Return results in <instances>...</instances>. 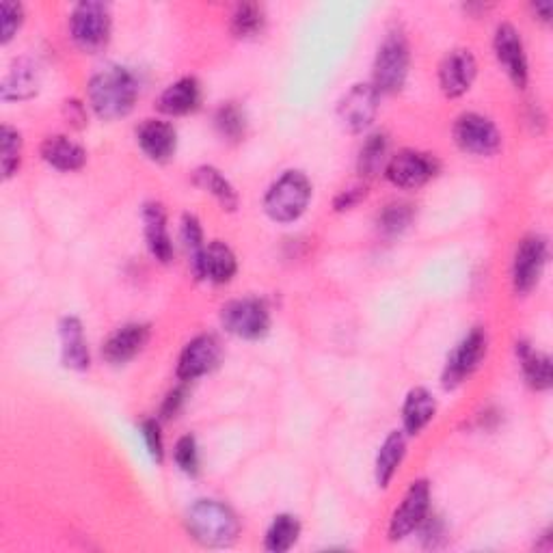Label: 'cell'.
I'll return each mask as SVG.
<instances>
[{
  "label": "cell",
  "mask_w": 553,
  "mask_h": 553,
  "mask_svg": "<svg viewBox=\"0 0 553 553\" xmlns=\"http://www.w3.org/2000/svg\"><path fill=\"white\" fill-rule=\"evenodd\" d=\"M0 16H3V37H0V42L9 44L24 22V9L20 3H9V0H5V3L0 5Z\"/></svg>",
  "instance_id": "36"
},
{
  "label": "cell",
  "mask_w": 553,
  "mask_h": 553,
  "mask_svg": "<svg viewBox=\"0 0 553 553\" xmlns=\"http://www.w3.org/2000/svg\"><path fill=\"white\" fill-rule=\"evenodd\" d=\"M264 26V9L255 3L238 5L232 16V33L236 37H253Z\"/></svg>",
  "instance_id": "32"
},
{
  "label": "cell",
  "mask_w": 553,
  "mask_h": 553,
  "mask_svg": "<svg viewBox=\"0 0 553 553\" xmlns=\"http://www.w3.org/2000/svg\"><path fill=\"white\" fill-rule=\"evenodd\" d=\"M193 182L201 188V191H206L214 199H217L225 210H236L238 208V195L234 191V186L229 184V180L219 169L199 167L193 175Z\"/></svg>",
  "instance_id": "26"
},
{
  "label": "cell",
  "mask_w": 553,
  "mask_h": 553,
  "mask_svg": "<svg viewBox=\"0 0 553 553\" xmlns=\"http://www.w3.org/2000/svg\"><path fill=\"white\" fill-rule=\"evenodd\" d=\"M409 44L402 31H389L374 61V89L379 93H396L409 74Z\"/></svg>",
  "instance_id": "4"
},
{
  "label": "cell",
  "mask_w": 553,
  "mask_h": 553,
  "mask_svg": "<svg viewBox=\"0 0 553 553\" xmlns=\"http://www.w3.org/2000/svg\"><path fill=\"white\" fill-rule=\"evenodd\" d=\"M184 396L186 394H184L182 387H175L173 391H169V396H167V400L163 404V415L171 417V415L178 413L180 407H182V402H184Z\"/></svg>",
  "instance_id": "39"
},
{
  "label": "cell",
  "mask_w": 553,
  "mask_h": 553,
  "mask_svg": "<svg viewBox=\"0 0 553 553\" xmlns=\"http://www.w3.org/2000/svg\"><path fill=\"white\" fill-rule=\"evenodd\" d=\"M182 240H184V247L188 251V262H191L193 275L197 279H201V264H204L206 245H204V232H201V225H199L197 217H193V214H184Z\"/></svg>",
  "instance_id": "30"
},
{
  "label": "cell",
  "mask_w": 553,
  "mask_h": 553,
  "mask_svg": "<svg viewBox=\"0 0 553 553\" xmlns=\"http://www.w3.org/2000/svg\"><path fill=\"white\" fill-rule=\"evenodd\" d=\"M87 96L93 113L111 121L126 117L134 109L139 87L126 67L109 65L89 80Z\"/></svg>",
  "instance_id": "1"
},
{
  "label": "cell",
  "mask_w": 553,
  "mask_h": 553,
  "mask_svg": "<svg viewBox=\"0 0 553 553\" xmlns=\"http://www.w3.org/2000/svg\"><path fill=\"white\" fill-rule=\"evenodd\" d=\"M186 525L195 541L206 547L232 545L240 532V523L232 508L214 502V499H199L197 504L188 508Z\"/></svg>",
  "instance_id": "2"
},
{
  "label": "cell",
  "mask_w": 553,
  "mask_h": 553,
  "mask_svg": "<svg viewBox=\"0 0 553 553\" xmlns=\"http://www.w3.org/2000/svg\"><path fill=\"white\" fill-rule=\"evenodd\" d=\"M173 458L178 467L188 476H197L199 474V450H197V441L195 437L186 435L178 443H175Z\"/></svg>",
  "instance_id": "35"
},
{
  "label": "cell",
  "mask_w": 553,
  "mask_h": 553,
  "mask_svg": "<svg viewBox=\"0 0 553 553\" xmlns=\"http://www.w3.org/2000/svg\"><path fill=\"white\" fill-rule=\"evenodd\" d=\"M42 158L59 171H78L87 163V152L72 139L57 134V137H48L42 143Z\"/></svg>",
  "instance_id": "22"
},
{
  "label": "cell",
  "mask_w": 553,
  "mask_h": 553,
  "mask_svg": "<svg viewBox=\"0 0 553 553\" xmlns=\"http://www.w3.org/2000/svg\"><path fill=\"white\" fill-rule=\"evenodd\" d=\"M495 55L502 63L506 74L512 78L517 87H525L528 83V57L517 29L512 24H499L495 31Z\"/></svg>",
  "instance_id": "15"
},
{
  "label": "cell",
  "mask_w": 553,
  "mask_h": 553,
  "mask_svg": "<svg viewBox=\"0 0 553 553\" xmlns=\"http://www.w3.org/2000/svg\"><path fill=\"white\" fill-rule=\"evenodd\" d=\"M385 158H387V137L383 132H374L366 139V143L361 145L357 169L363 178H374V175H379L381 169L385 167Z\"/></svg>",
  "instance_id": "28"
},
{
  "label": "cell",
  "mask_w": 553,
  "mask_h": 553,
  "mask_svg": "<svg viewBox=\"0 0 553 553\" xmlns=\"http://www.w3.org/2000/svg\"><path fill=\"white\" fill-rule=\"evenodd\" d=\"M404 452H407V439L400 433V430H394L379 450V456H376V482L379 487H389L391 478L396 476V471L402 463Z\"/></svg>",
  "instance_id": "25"
},
{
  "label": "cell",
  "mask_w": 553,
  "mask_h": 553,
  "mask_svg": "<svg viewBox=\"0 0 553 553\" xmlns=\"http://www.w3.org/2000/svg\"><path fill=\"white\" fill-rule=\"evenodd\" d=\"M61 355L63 363L72 370H87L91 357L85 340L83 322L74 316H67L61 320Z\"/></svg>",
  "instance_id": "20"
},
{
  "label": "cell",
  "mask_w": 553,
  "mask_h": 553,
  "mask_svg": "<svg viewBox=\"0 0 553 553\" xmlns=\"http://www.w3.org/2000/svg\"><path fill=\"white\" fill-rule=\"evenodd\" d=\"M65 113H67V119L72 121V124L76 128H83L85 121H87V113H85V106L72 100V102H65Z\"/></svg>",
  "instance_id": "40"
},
{
  "label": "cell",
  "mask_w": 553,
  "mask_h": 553,
  "mask_svg": "<svg viewBox=\"0 0 553 553\" xmlns=\"http://www.w3.org/2000/svg\"><path fill=\"white\" fill-rule=\"evenodd\" d=\"M143 223H145L147 247H150L152 255L158 262L167 264L173 258V245H171V238L167 232L165 208L156 204V201H152V204H145Z\"/></svg>",
  "instance_id": "19"
},
{
  "label": "cell",
  "mask_w": 553,
  "mask_h": 553,
  "mask_svg": "<svg viewBox=\"0 0 553 553\" xmlns=\"http://www.w3.org/2000/svg\"><path fill=\"white\" fill-rule=\"evenodd\" d=\"M337 113H340L342 124L350 132H363L379 113V91L374 89V85L350 87L340 100Z\"/></svg>",
  "instance_id": "11"
},
{
  "label": "cell",
  "mask_w": 553,
  "mask_h": 553,
  "mask_svg": "<svg viewBox=\"0 0 553 553\" xmlns=\"http://www.w3.org/2000/svg\"><path fill=\"white\" fill-rule=\"evenodd\" d=\"M363 197H366V188H363V186H353V188H348V191L337 195L335 208L337 210H348V208H353L355 204H359V201Z\"/></svg>",
  "instance_id": "38"
},
{
  "label": "cell",
  "mask_w": 553,
  "mask_h": 553,
  "mask_svg": "<svg viewBox=\"0 0 553 553\" xmlns=\"http://www.w3.org/2000/svg\"><path fill=\"white\" fill-rule=\"evenodd\" d=\"M39 80V67L31 59H18L0 85V96L5 102L29 100L39 91Z\"/></svg>",
  "instance_id": "18"
},
{
  "label": "cell",
  "mask_w": 553,
  "mask_h": 553,
  "mask_svg": "<svg viewBox=\"0 0 553 553\" xmlns=\"http://www.w3.org/2000/svg\"><path fill=\"white\" fill-rule=\"evenodd\" d=\"M454 141L467 154L493 156L502 147V134L491 119L478 113H465L454 124Z\"/></svg>",
  "instance_id": "7"
},
{
  "label": "cell",
  "mask_w": 553,
  "mask_h": 553,
  "mask_svg": "<svg viewBox=\"0 0 553 553\" xmlns=\"http://www.w3.org/2000/svg\"><path fill=\"white\" fill-rule=\"evenodd\" d=\"M547 264V240L538 234L525 236L515 253L512 264V283L519 294H528L543 275Z\"/></svg>",
  "instance_id": "8"
},
{
  "label": "cell",
  "mask_w": 553,
  "mask_h": 553,
  "mask_svg": "<svg viewBox=\"0 0 553 553\" xmlns=\"http://www.w3.org/2000/svg\"><path fill=\"white\" fill-rule=\"evenodd\" d=\"M312 199V184L301 171H286L268 188L264 210L277 223H290L301 217Z\"/></svg>",
  "instance_id": "3"
},
{
  "label": "cell",
  "mask_w": 553,
  "mask_h": 553,
  "mask_svg": "<svg viewBox=\"0 0 553 553\" xmlns=\"http://www.w3.org/2000/svg\"><path fill=\"white\" fill-rule=\"evenodd\" d=\"M141 435L145 439V445H147V450H150L152 458L154 461H163V435H160V426L156 420H145L141 424Z\"/></svg>",
  "instance_id": "37"
},
{
  "label": "cell",
  "mask_w": 553,
  "mask_h": 553,
  "mask_svg": "<svg viewBox=\"0 0 553 553\" xmlns=\"http://www.w3.org/2000/svg\"><path fill=\"white\" fill-rule=\"evenodd\" d=\"M517 355L525 372V379L534 389H549L551 387V361L547 355L538 353L530 344H517Z\"/></svg>",
  "instance_id": "27"
},
{
  "label": "cell",
  "mask_w": 553,
  "mask_h": 553,
  "mask_svg": "<svg viewBox=\"0 0 553 553\" xmlns=\"http://www.w3.org/2000/svg\"><path fill=\"white\" fill-rule=\"evenodd\" d=\"M70 35L74 44L89 52V55H96L102 48H106L111 39V9L104 3H80L74 7L72 18H70Z\"/></svg>",
  "instance_id": "5"
},
{
  "label": "cell",
  "mask_w": 553,
  "mask_h": 553,
  "mask_svg": "<svg viewBox=\"0 0 553 553\" xmlns=\"http://www.w3.org/2000/svg\"><path fill=\"white\" fill-rule=\"evenodd\" d=\"M435 411H437V402L428 389L424 387L411 389L402 407L404 430H407L409 435L422 433V430L428 426V422L435 417Z\"/></svg>",
  "instance_id": "23"
},
{
  "label": "cell",
  "mask_w": 553,
  "mask_h": 553,
  "mask_svg": "<svg viewBox=\"0 0 553 553\" xmlns=\"http://www.w3.org/2000/svg\"><path fill=\"white\" fill-rule=\"evenodd\" d=\"M137 141L141 150L150 156L156 163H165L175 154V145H178V134L175 128L167 121L160 119H145L137 128Z\"/></svg>",
  "instance_id": "17"
},
{
  "label": "cell",
  "mask_w": 553,
  "mask_h": 553,
  "mask_svg": "<svg viewBox=\"0 0 553 553\" xmlns=\"http://www.w3.org/2000/svg\"><path fill=\"white\" fill-rule=\"evenodd\" d=\"M534 11L541 13V20H549L551 18V3H536L534 5Z\"/></svg>",
  "instance_id": "41"
},
{
  "label": "cell",
  "mask_w": 553,
  "mask_h": 553,
  "mask_svg": "<svg viewBox=\"0 0 553 553\" xmlns=\"http://www.w3.org/2000/svg\"><path fill=\"white\" fill-rule=\"evenodd\" d=\"M221 344L214 335H197L186 344L178 363V376L182 381H195L219 366Z\"/></svg>",
  "instance_id": "13"
},
{
  "label": "cell",
  "mask_w": 553,
  "mask_h": 553,
  "mask_svg": "<svg viewBox=\"0 0 553 553\" xmlns=\"http://www.w3.org/2000/svg\"><path fill=\"white\" fill-rule=\"evenodd\" d=\"M411 221H413V206L404 204V201H398V204H389L381 212L379 227L387 236H398L411 225Z\"/></svg>",
  "instance_id": "33"
},
{
  "label": "cell",
  "mask_w": 553,
  "mask_h": 553,
  "mask_svg": "<svg viewBox=\"0 0 553 553\" xmlns=\"http://www.w3.org/2000/svg\"><path fill=\"white\" fill-rule=\"evenodd\" d=\"M221 322L227 333L242 340H258L271 327V314L260 299H238L223 307Z\"/></svg>",
  "instance_id": "6"
},
{
  "label": "cell",
  "mask_w": 553,
  "mask_h": 553,
  "mask_svg": "<svg viewBox=\"0 0 553 553\" xmlns=\"http://www.w3.org/2000/svg\"><path fill=\"white\" fill-rule=\"evenodd\" d=\"M301 536V523L292 515H279L266 532V549L273 553L288 551Z\"/></svg>",
  "instance_id": "29"
},
{
  "label": "cell",
  "mask_w": 553,
  "mask_h": 553,
  "mask_svg": "<svg viewBox=\"0 0 553 553\" xmlns=\"http://www.w3.org/2000/svg\"><path fill=\"white\" fill-rule=\"evenodd\" d=\"M487 344H489L487 331L476 327L461 344L456 346V350L450 355L448 363H445V370H443V387L445 389H454L456 385H461L467 376L480 366L482 357L487 355Z\"/></svg>",
  "instance_id": "9"
},
{
  "label": "cell",
  "mask_w": 553,
  "mask_h": 553,
  "mask_svg": "<svg viewBox=\"0 0 553 553\" xmlns=\"http://www.w3.org/2000/svg\"><path fill=\"white\" fill-rule=\"evenodd\" d=\"M147 342H150V327L132 322V325L117 329L109 340H106L102 355L106 361L113 363V366H121V363H128L130 359L137 357Z\"/></svg>",
  "instance_id": "16"
},
{
  "label": "cell",
  "mask_w": 553,
  "mask_h": 553,
  "mask_svg": "<svg viewBox=\"0 0 553 553\" xmlns=\"http://www.w3.org/2000/svg\"><path fill=\"white\" fill-rule=\"evenodd\" d=\"M22 160V137L18 130L3 126L0 130V167H3V178L9 180L13 173L20 169Z\"/></svg>",
  "instance_id": "31"
},
{
  "label": "cell",
  "mask_w": 553,
  "mask_h": 553,
  "mask_svg": "<svg viewBox=\"0 0 553 553\" xmlns=\"http://www.w3.org/2000/svg\"><path fill=\"white\" fill-rule=\"evenodd\" d=\"M478 72L476 57L471 55V50L458 48L445 55V59L439 65V85L448 98H458L469 91L474 85V78Z\"/></svg>",
  "instance_id": "14"
},
{
  "label": "cell",
  "mask_w": 553,
  "mask_h": 553,
  "mask_svg": "<svg viewBox=\"0 0 553 553\" xmlns=\"http://www.w3.org/2000/svg\"><path fill=\"white\" fill-rule=\"evenodd\" d=\"M201 100V89L195 78L186 76L169 85L158 98V111L165 115H186L195 111Z\"/></svg>",
  "instance_id": "21"
},
{
  "label": "cell",
  "mask_w": 553,
  "mask_h": 553,
  "mask_svg": "<svg viewBox=\"0 0 553 553\" xmlns=\"http://www.w3.org/2000/svg\"><path fill=\"white\" fill-rule=\"evenodd\" d=\"M236 255L225 242L214 240L206 247L204 264H201V279H210L214 283H227L236 275Z\"/></svg>",
  "instance_id": "24"
},
{
  "label": "cell",
  "mask_w": 553,
  "mask_h": 553,
  "mask_svg": "<svg viewBox=\"0 0 553 553\" xmlns=\"http://www.w3.org/2000/svg\"><path fill=\"white\" fill-rule=\"evenodd\" d=\"M217 128L229 141H240L245 137L247 121L245 113H242L236 104H225L217 113Z\"/></svg>",
  "instance_id": "34"
},
{
  "label": "cell",
  "mask_w": 553,
  "mask_h": 553,
  "mask_svg": "<svg viewBox=\"0 0 553 553\" xmlns=\"http://www.w3.org/2000/svg\"><path fill=\"white\" fill-rule=\"evenodd\" d=\"M437 173V160L415 150H402L387 165V178L400 188H420Z\"/></svg>",
  "instance_id": "12"
},
{
  "label": "cell",
  "mask_w": 553,
  "mask_h": 553,
  "mask_svg": "<svg viewBox=\"0 0 553 553\" xmlns=\"http://www.w3.org/2000/svg\"><path fill=\"white\" fill-rule=\"evenodd\" d=\"M430 510V487L426 480H417L411 484V489L404 495L400 508L394 512L389 523V538L391 541H402L420 528L422 521L428 517Z\"/></svg>",
  "instance_id": "10"
}]
</instances>
